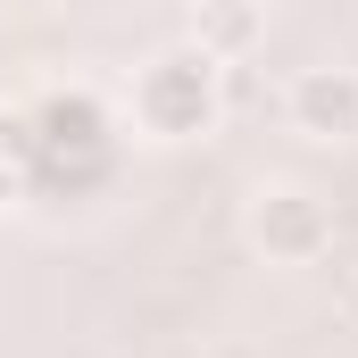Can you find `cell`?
Listing matches in <instances>:
<instances>
[{
  "label": "cell",
  "instance_id": "obj_1",
  "mask_svg": "<svg viewBox=\"0 0 358 358\" xmlns=\"http://www.w3.org/2000/svg\"><path fill=\"white\" fill-rule=\"evenodd\" d=\"M217 117H225V59H208L200 42L159 50L134 76V125L150 142H200L217 134Z\"/></svg>",
  "mask_w": 358,
  "mask_h": 358
},
{
  "label": "cell",
  "instance_id": "obj_2",
  "mask_svg": "<svg viewBox=\"0 0 358 358\" xmlns=\"http://www.w3.org/2000/svg\"><path fill=\"white\" fill-rule=\"evenodd\" d=\"M250 242L267 250L275 267H308L334 250V208L308 192V183H267L250 200Z\"/></svg>",
  "mask_w": 358,
  "mask_h": 358
},
{
  "label": "cell",
  "instance_id": "obj_3",
  "mask_svg": "<svg viewBox=\"0 0 358 358\" xmlns=\"http://www.w3.org/2000/svg\"><path fill=\"white\" fill-rule=\"evenodd\" d=\"M283 117H292V134H308V142H358V67H300L292 92H283Z\"/></svg>",
  "mask_w": 358,
  "mask_h": 358
},
{
  "label": "cell",
  "instance_id": "obj_4",
  "mask_svg": "<svg viewBox=\"0 0 358 358\" xmlns=\"http://www.w3.org/2000/svg\"><path fill=\"white\" fill-rule=\"evenodd\" d=\"M34 134H42V159H108L117 117H108L100 92L67 84V92H42L34 100Z\"/></svg>",
  "mask_w": 358,
  "mask_h": 358
},
{
  "label": "cell",
  "instance_id": "obj_5",
  "mask_svg": "<svg viewBox=\"0 0 358 358\" xmlns=\"http://www.w3.org/2000/svg\"><path fill=\"white\" fill-rule=\"evenodd\" d=\"M259 34H267V17H259V0H200L192 8V42L208 50V59H250L259 50Z\"/></svg>",
  "mask_w": 358,
  "mask_h": 358
},
{
  "label": "cell",
  "instance_id": "obj_6",
  "mask_svg": "<svg viewBox=\"0 0 358 358\" xmlns=\"http://www.w3.org/2000/svg\"><path fill=\"white\" fill-rule=\"evenodd\" d=\"M42 159V134H34V108H0V167H34Z\"/></svg>",
  "mask_w": 358,
  "mask_h": 358
},
{
  "label": "cell",
  "instance_id": "obj_7",
  "mask_svg": "<svg viewBox=\"0 0 358 358\" xmlns=\"http://www.w3.org/2000/svg\"><path fill=\"white\" fill-rule=\"evenodd\" d=\"M17 192H25V176H17V167H0V217H8V200H17Z\"/></svg>",
  "mask_w": 358,
  "mask_h": 358
},
{
  "label": "cell",
  "instance_id": "obj_8",
  "mask_svg": "<svg viewBox=\"0 0 358 358\" xmlns=\"http://www.w3.org/2000/svg\"><path fill=\"white\" fill-rule=\"evenodd\" d=\"M8 8H50V0H8Z\"/></svg>",
  "mask_w": 358,
  "mask_h": 358
}]
</instances>
